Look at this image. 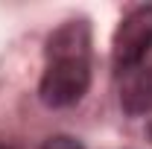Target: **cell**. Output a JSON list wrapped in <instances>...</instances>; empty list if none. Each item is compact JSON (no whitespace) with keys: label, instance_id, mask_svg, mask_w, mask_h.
Masks as SVG:
<instances>
[{"label":"cell","instance_id":"cell-5","mask_svg":"<svg viewBox=\"0 0 152 149\" xmlns=\"http://www.w3.org/2000/svg\"><path fill=\"white\" fill-rule=\"evenodd\" d=\"M47 149H82L76 140H70V137H53L50 143H47Z\"/></svg>","mask_w":152,"mask_h":149},{"label":"cell","instance_id":"cell-4","mask_svg":"<svg viewBox=\"0 0 152 149\" xmlns=\"http://www.w3.org/2000/svg\"><path fill=\"white\" fill-rule=\"evenodd\" d=\"M120 102L129 114L152 111V70H132L120 88Z\"/></svg>","mask_w":152,"mask_h":149},{"label":"cell","instance_id":"cell-3","mask_svg":"<svg viewBox=\"0 0 152 149\" xmlns=\"http://www.w3.org/2000/svg\"><path fill=\"white\" fill-rule=\"evenodd\" d=\"M88 50H91V32H88L85 20L64 23L47 41V58L50 61H58V58H85L88 61Z\"/></svg>","mask_w":152,"mask_h":149},{"label":"cell","instance_id":"cell-1","mask_svg":"<svg viewBox=\"0 0 152 149\" xmlns=\"http://www.w3.org/2000/svg\"><path fill=\"white\" fill-rule=\"evenodd\" d=\"M91 82V70L85 58H58L50 61L41 76V99L53 108H64L79 102Z\"/></svg>","mask_w":152,"mask_h":149},{"label":"cell","instance_id":"cell-6","mask_svg":"<svg viewBox=\"0 0 152 149\" xmlns=\"http://www.w3.org/2000/svg\"><path fill=\"white\" fill-rule=\"evenodd\" d=\"M0 149H9V146H0Z\"/></svg>","mask_w":152,"mask_h":149},{"label":"cell","instance_id":"cell-2","mask_svg":"<svg viewBox=\"0 0 152 149\" xmlns=\"http://www.w3.org/2000/svg\"><path fill=\"white\" fill-rule=\"evenodd\" d=\"M152 47V6H137L120 23L114 35V61L120 67H134Z\"/></svg>","mask_w":152,"mask_h":149}]
</instances>
